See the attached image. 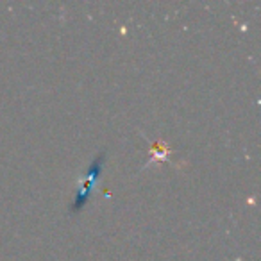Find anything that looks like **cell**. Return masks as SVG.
<instances>
[{"instance_id": "1", "label": "cell", "mask_w": 261, "mask_h": 261, "mask_svg": "<svg viewBox=\"0 0 261 261\" xmlns=\"http://www.w3.org/2000/svg\"><path fill=\"white\" fill-rule=\"evenodd\" d=\"M104 161H106V152H100L93 160V163L90 165V168H88L86 175H84V179H83V185H81L79 192H77L75 199H73L72 206H70V211H72V213L81 211L84 207V204L90 200L91 192H93L95 182H97L98 175H100V170H102V165H104Z\"/></svg>"}]
</instances>
